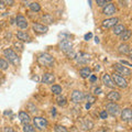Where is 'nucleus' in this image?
Returning a JSON list of instances; mask_svg holds the SVG:
<instances>
[{
    "label": "nucleus",
    "mask_w": 132,
    "mask_h": 132,
    "mask_svg": "<svg viewBox=\"0 0 132 132\" xmlns=\"http://www.w3.org/2000/svg\"><path fill=\"white\" fill-rule=\"evenodd\" d=\"M118 22H119V19L118 18H109V19H106V20L102 21V27L106 28V29L113 28Z\"/></svg>",
    "instance_id": "9d476101"
},
{
    "label": "nucleus",
    "mask_w": 132,
    "mask_h": 132,
    "mask_svg": "<svg viewBox=\"0 0 132 132\" xmlns=\"http://www.w3.org/2000/svg\"><path fill=\"white\" fill-rule=\"evenodd\" d=\"M2 8H3V5H2V2L0 1V9H2Z\"/></svg>",
    "instance_id": "c03bdc74"
},
{
    "label": "nucleus",
    "mask_w": 132,
    "mask_h": 132,
    "mask_svg": "<svg viewBox=\"0 0 132 132\" xmlns=\"http://www.w3.org/2000/svg\"><path fill=\"white\" fill-rule=\"evenodd\" d=\"M29 6H30V9L32 11H34V12H39L41 10V6L39 5L38 2H31Z\"/></svg>",
    "instance_id": "393cba45"
},
{
    "label": "nucleus",
    "mask_w": 132,
    "mask_h": 132,
    "mask_svg": "<svg viewBox=\"0 0 132 132\" xmlns=\"http://www.w3.org/2000/svg\"><path fill=\"white\" fill-rule=\"evenodd\" d=\"M113 68L117 71L119 74H121V75H125V76H130L131 75V69L129 67H126V66L121 65L120 63H117L113 65Z\"/></svg>",
    "instance_id": "423d86ee"
},
{
    "label": "nucleus",
    "mask_w": 132,
    "mask_h": 132,
    "mask_svg": "<svg viewBox=\"0 0 132 132\" xmlns=\"http://www.w3.org/2000/svg\"><path fill=\"white\" fill-rule=\"evenodd\" d=\"M1 2H2V5L3 6H13L14 5V1L13 0H1Z\"/></svg>",
    "instance_id": "2f4dec72"
},
{
    "label": "nucleus",
    "mask_w": 132,
    "mask_h": 132,
    "mask_svg": "<svg viewBox=\"0 0 132 132\" xmlns=\"http://www.w3.org/2000/svg\"><path fill=\"white\" fill-rule=\"evenodd\" d=\"M106 111H107V113H110L111 116H116V114L119 113V111H120V107H119L118 104H116L114 101H111L109 104H107Z\"/></svg>",
    "instance_id": "39448f33"
},
{
    "label": "nucleus",
    "mask_w": 132,
    "mask_h": 132,
    "mask_svg": "<svg viewBox=\"0 0 132 132\" xmlns=\"http://www.w3.org/2000/svg\"><path fill=\"white\" fill-rule=\"evenodd\" d=\"M32 28H33V31L39 33V34H44V33H46L48 31L47 26H45V24H41V23H34Z\"/></svg>",
    "instance_id": "1a4fd4ad"
},
{
    "label": "nucleus",
    "mask_w": 132,
    "mask_h": 132,
    "mask_svg": "<svg viewBox=\"0 0 132 132\" xmlns=\"http://www.w3.org/2000/svg\"><path fill=\"white\" fill-rule=\"evenodd\" d=\"M132 119V111L130 108H126L121 111V120L125 122H129Z\"/></svg>",
    "instance_id": "f8f14e48"
},
{
    "label": "nucleus",
    "mask_w": 132,
    "mask_h": 132,
    "mask_svg": "<svg viewBox=\"0 0 132 132\" xmlns=\"http://www.w3.org/2000/svg\"><path fill=\"white\" fill-rule=\"evenodd\" d=\"M120 64L121 65H126V67H131V64L129 63V62H127V61H120Z\"/></svg>",
    "instance_id": "c9c22d12"
},
{
    "label": "nucleus",
    "mask_w": 132,
    "mask_h": 132,
    "mask_svg": "<svg viewBox=\"0 0 132 132\" xmlns=\"http://www.w3.org/2000/svg\"><path fill=\"white\" fill-rule=\"evenodd\" d=\"M107 117H108V113H107V111L106 110L101 111V112H100V118L101 119H107Z\"/></svg>",
    "instance_id": "f704fd0d"
},
{
    "label": "nucleus",
    "mask_w": 132,
    "mask_h": 132,
    "mask_svg": "<svg viewBox=\"0 0 132 132\" xmlns=\"http://www.w3.org/2000/svg\"><path fill=\"white\" fill-rule=\"evenodd\" d=\"M52 114H53V116H54V114H55V109H54V108H53V109H52Z\"/></svg>",
    "instance_id": "37998d69"
},
{
    "label": "nucleus",
    "mask_w": 132,
    "mask_h": 132,
    "mask_svg": "<svg viewBox=\"0 0 132 132\" xmlns=\"http://www.w3.org/2000/svg\"><path fill=\"white\" fill-rule=\"evenodd\" d=\"M55 80V76L51 73H45L42 76V82L43 84H52Z\"/></svg>",
    "instance_id": "f3484780"
},
{
    "label": "nucleus",
    "mask_w": 132,
    "mask_h": 132,
    "mask_svg": "<svg viewBox=\"0 0 132 132\" xmlns=\"http://www.w3.org/2000/svg\"><path fill=\"white\" fill-rule=\"evenodd\" d=\"M3 54H5V56L9 60L10 63H12L13 65H19L20 64L19 56L16 55V53L14 51H12L11 48H6L5 51H3Z\"/></svg>",
    "instance_id": "f03ea898"
},
{
    "label": "nucleus",
    "mask_w": 132,
    "mask_h": 132,
    "mask_svg": "<svg viewBox=\"0 0 132 132\" xmlns=\"http://www.w3.org/2000/svg\"><path fill=\"white\" fill-rule=\"evenodd\" d=\"M97 6L98 7H104L106 3H107V0H97Z\"/></svg>",
    "instance_id": "72a5a7b5"
},
{
    "label": "nucleus",
    "mask_w": 132,
    "mask_h": 132,
    "mask_svg": "<svg viewBox=\"0 0 132 132\" xmlns=\"http://www.w3.org/2000/svg\"><path fill=\"white\" fill-rule=\"evenodd\" d=\"M112 81L114 85H117L118 87L120 88H127L128 87V81L123 78L122 76H120L119 74H113L112 75Z\"/></svg>",
    "instance_id": "20e7f679"
},
{
    "label": "nucleus",
    "mask_w": 132,
    "mask_h": 132,
    "mask_svg": "<svg viewBox=\"0 0 132 132\" xmlns=\"http://www.w3.org/2000/svg\"><path fill=\"white\" fill-rule=\"evenodd\" d=\"M119 52L121 54H126V55H129L131 53V50H130V46L128 44H121L119 46Z\"/></svg>",
    "instance_id": "aec40b11"
},
{
    "label": "nucleus",
    "mask_w": 132,
    "mask_h": 132,
    "mask_svg": "<svg viewBox=\"0 0 132 132\" xmlns=\"http://www.w3.org/2000/svg\"><path fill=\"white\" fill-rule=\"evenodd\" d=\"M42 21L45 23V24H52L53 22H54V18L50 14V13H46L42 15Z\"/></svg>",
    "instance_id": "5701e85b"
},
{
    "label": "nucleus",
    "mask_w": 132,
    "mask_h": 132,
    "mask_svg": "<svg viewBox=\"0 0 132 132\" xmlns=\"http://www.w3.org/2000/svg\"><path fill=\"white\" fill-rule=\"evenodd\" d=\"M114 12H116V7L113 3H108V5L104 8V10H102V13L105 15H112Z\"/></svg>",
    "instance_id": "4468645a"
},
{
    "label": "nucleus",
    "mask_w": 132,
    "mask_h": 132,
    "mask_svg": "<svg viewBox=\"0 0 132 132\" xmlns=\"http://www.w3.org/2000/svg\"><path fill=\"white\" fill-rule=\"evenodd\" d=\"M19 119L23 125H28V123H30V121H31L30 114L27 113L26 111H20L19 112Z\"/></svg>",
    "instance_id": "2eb2a0df"
},
{
    "label": "nucleus",
    "mask_w": 132,
    "mask_h": 132,
    "mask_svg": "<svg viewBox=\"0 0 132 132\" xmlns=\"http://www.w3.org/2000/svg\"><path fill=\"white\" fill-rule=\"evenodd\" d=\"M102 81H104V84L107 86V87H109V88H114L113 81H112L111 77L108 75V74H104V75H102Z\"/></svg>",
    "instance_id": "a211bd4d"
},
{
    "label": "nucleus",
    "mask_w": 132,
    "mask_h": 132,
    "mask_svg": "<svg viewBox=\"0 0 132 132\" xmlns=\"http://www.w3.org/2000/svg\"><path fill=\"white\" fill-rule=\"evenodd\" d=\"M121 3V6H127L128 5V0H119Z\"/></svg>",
    "instance_id": "a19ab883"
},
{
    "label": "nucleus",
    "mask_w": 132,
    "mask_h": 132,
    "mask_svg": "<svg viewBox=\"0 0 132 132\" xmlns=\"http://www.w3.org/2000/svg\"><path fill=\"white\" fill-rule=\"evenodd\" d=\"M125 30H126V27L122 26V24H116L113 27V33L116 35H120Z\"/></svg>",
    "instance_id": "4be33fe9"
},
{
    "label": "nucleus",
    "mask_w": 132,
    "mask_h": 132,
    "mask_svg": "<svg viewBox=\"0 0 132 132\" xmlns=\"http://www.w3.org/2000/svg\"><path fill=\"white\" fill-rule=\"evenodd\" d=\"M15 23H16V26H18L20 29H27L28 28V21H27V19L24 18L23 15H21V14L16 16Z\"/></svg>",
    "instance_id": "ddd939ff"
},
{
    "label": "nucleus",
    "mask_w": 132,
    "mask_h": 132,
    "mask_svg": "<svg viewBox=\"0 0 132 132\" xmlns=\"http://www.w3.org/2000/svg\"><path fill=\"white\" fill-rule=\"evenodd\" d=\"M55 132H68L67 129L63 126H55Z\"/></svg>",
    "instance_id": "c756f323"
},
{
    "label": "nucleus",
    "mask_w": 132,
    "mask_h": 132,
    "mask_svg": "<svg viewBox=\"0 0 132 132\" xmlns=\"http://www.w3.org/2000/svg\"><path fill=\"white\" fill-rule=\"evenodd\" d=\"M8 66H9V64H8V62L6 60L0 59V69H2V71H6V69L8 68Z\"/></svg>",
    "instance_id": "cd10ccee"
},
{
    "label": "nucleus",
    "mask_w": 132,
    "mask_h": 132,
    "mask_svg": "<svg viewBox=\"0 0 132 132\" xmlns=\"http://www.w3.org/2000/svg\"><path fill=\"white\" fill-rule=\"evenodd\" d=\"M90 105H92V104H87V105H86V108L89 109V108H90Z\"/></svg>",
    "instance_id": "79ce46f5"
},
{
    "label": "nucleus",
    "mask_w": 132,
    "mask_h": 132,
    "mask_svg": "<svg viewBox=\"0 0 132 132\" xmlns=\"http://www.w3.org/2000/svg\"><path fill=\"white\" fill-rule=\"evenodd\" d=\"M75 60L77 62V64L79 65H84V64H87L89 62V55L85 54V53H79L78 55H76Z\"/></svg>",
    "instance_id": "9b49d317"
},
{
    "label": "nucleus",
    "mask_w": 132,
    "mask_h": 132,
    "mask_svg": "<svg viewBox=\"0 0 132 132\" xmlns=\"http://www.w3.org/2000/svg\"><path fill=\"white\" fill-rule=\"evenodd\" d=\"M92 38H93V34H92V33H87V34L85 35V40H86V41H88L89 39H92Z\"/></svg>",
    "instance_id": "4c0bfd02"
},
{
    "label": "nucleus",
    "mask_w": 132,
    "mask_h": 132,
    "mask_svg": "<svg viewBox=\"0 0 132 132\" xmlns=\"http://www.w3.org/2000/svg\"><path fill=\"white\" fill-rule=\"evenodd\" d=\"M130 38H131V31L130 30H127V29L120 34V40L123 41V42H125V41L130 40Z\"/></svg>",
    "instance_id": "b1692460"
},
{
    "label": "nucleus",
    "mask_w": 132,
    "mask_h": 132,
    "mask_svg": "<svg viewBox=\"0 0 132 132\" xmlns=\"http://www.w3.org/2000/svg\"><path fill=\"white\" fill-rule=\"evenodd\" d=\"M65 54L67 55L68 59H75V57H76V53L74 52L73 50H72V51H69V52H67V53H65Z\"/></svg>",
    "instance_id": "473e14b6"
},
{
    "label": "nucleus",
    "mask_w": 132,
    "mask_h": 132,
    "mask_svg": "<svg viewBox=\"0 0 132 132\" xmlns=\"http://www.w3.org/2000/svg\"><path fill=\"white\" fill-rule=\"evenodd\" d=\"M57 104H59V106H65L66 105L65 97H59L57 98Z\"/></svg>",
    "instance_id": "7c9ffc66"
},
{
    "label": "nucleus",
    "mask_w": 132,
    "mask_h": 132,
    "mask_svg": "<svg viewBox=\"0 0 132 132\" xmlns=\"http://www.w3.org/2000/svg\"><path fill=\"white\" fill-rule=\"evenodd\" d=\"M79 74L82 78H88L90 75H92V71H90L89 67H82L79 71Z\"/></svg>",
    "instance_id": "412c9836"
},
{
    "label": "nucleus",
    "mask_w": 132,
    "mask_h": 132,
    "mask_svg": "<svg viewBox=\"0 0 132 132\" xmlns=\"http://www.w3.org/2000/svg\"><path fill=\"white\" fill-rule=\"evenodd\" d=\"M84 94H82L80 90H74L72 93V96H71V99L73 102H75V104H78V102H81L84 100Z\"/></svg>",
    "instance_id": "0eeeda50"
},
{
    "label": "nucleus",
    "mask_w": 132,
    "mask_h": 132,
    "mask_svg": "<svg viewBox=\"0 0 132 132\" xmlns=\"http://www.w3.org/2000/svg\"><path fill=\"white\" fill-rule=\"evenodd\" d=\"M38 63L41 66H45V67H53L54 65V59L52 55L47 54V53H43L38 57Z\"/></svg>",
    "instance_id": "f257e3e1"
},
{
    "label": "nucleus",
    "mask_w": 132,
    "mask_h": 132,
    "mask_svg": "<svg viewBox=\"0 0 132 132\" xmlns=\"http://www.w3.org/2000/svg\"><path fill=\"white\" fill-rule=\"evenodd\" d=\"M23 132H36V131H35V128L34 127L31 126L30 123H28V125H24Z\"/></svg>",
    "instance_id": "bb28decb"
},
{
    "label": "nucleus",
    "mask_w": 132,
    "mask_h": 132,
    "mask_svg": "<svg viewBox=\"0 0 132 132\" xmlns=\"http://www.w3.org/2000/svg\"><path fill=\"white\" fill-rule=\"evenodd\" d=\"M89 78H90V81H96L97 80V77L95 76V75H90Z\"/></svg>",
    "instance_id": "ea45409f"
},
{
    "label": "nucleus",
    "mask_w": 132,
    "mask_h": 132,
    "mask_svg": "<svg viewBox=\"0 0 132 132\" xmlns=\"http://www.w3.org/2000/svg\"><path fill=\"white\" fill-rule=\"evenodd\" d=\"M33 123H34V128H38L39 130H45L48 126V122L43 117H35L33 119Z\"/></svg>",
    "instance_id": "7ed1b4c3"
},
{
    "label": "nucleus",
    "mask_w": 132,
    "mask_h": 132,
    "mask_svg": "<svg viewBox=\"0 0 132 132\" xmlns=\"http://www.w3.org/2000/svg\"><path fill=\"white\" fill-rule=\"evenodd\" d=\"M3 132H15V131L11 127H6V128H3Z\"/></svg>",
    "instance_id": "e433bc0d"
},
{
    "label": "nucleus",
    "mask_w": 132,
    "mask_h": 132,
    "mask_svg": "<svg viewBox=\"0 0 132 132\" xmlns=\"http://www.w3.org/2000/svg\"><path fill=\"white\" fill-rule=\"evenodd\" d=\"M13 45H14V47L16 50H19V51H23V48H24V46H23V44H22L21 41H16V42H14Z\"/></svg>",
    "instance_id": "c85d7f7f"
},
{
    "label": "nucleus",
    "mask_w": 132,
    "mask_h": 132,
    "mask_svg": "<svg viewBox=\"0 0 132 132\" xmlns=\"http://www.w3.org/2000/svg\"><path fill=\"white\" fill-rule=\"evenodd\" d=\"M51 90H52V93L55 94V95H61L62 94V87L60 85H53Z\"/></svg>",
    "instance_id": "a878e982"
},
{
    "label": "nucleus",
    "mask_w": 132,
    "mask_h": 132,
    "mask_svg": "<svg viewBox=\"0 0 132 132\" xmlns=\"http://www.w3.org/2000/svg\"><path fill=\"white\" fill-rule=\"evenodd\" d=\"M59 46L64 53H67V52H69V51H72L73 50L72 48L73 44H72L71 41H68V40H62L60 42V44H59Z\"/></svg>",
    "instance_id": "6e6552de"
},
{
    "label": "nucleus",
    "mask_w": 132,
    "mask_h": 132,
    "mask_svg": "<svg viewBox=\"0 0 132 132\" xmlns=\"http://www.w3.org/2000/svg\"><path fill=\"white\" fill-rule=\"evenodd\" d=\"M16 36H18V39L21 41V42H29V41L31 40V38H30V35L28 34L27 32H23V31H19L18 33H16Z\"/></svg>",
    "instance_id": "6ab92c4d"
},
{
    "label": "nucleus",
    "mask_w": 132,
    "mask_h": 132,
    "mask_svg": "<svg viewBox=\"0 0 132 132\" xmlns=\"http://www.w3.org/2000/svg\"><path fill=\"white\" fill-rule=\"evenodd\" d=\"M120 98H121L120 93L116 92V90H112V92H110L107 95V99L110 101H118V100H120Z\"/></svg>",
    "instance_id": "dca6fc26"
},
{
    "label": "nucleus",
    "mask_w": 132,
    "mask_h": 132,
    "mask_svg": "<svg viewBox=\"0 0 132 132\" xmlns=\"http://www.w3.org/2000/svg\"><path fill=\"white\" fill-rule=\"evenodd\" d=\"M94 94H95V95H99V94H101V89H100V88H95Z\"/></svg>",
    "instance_id": "58836bf2"
}]
</instances>
